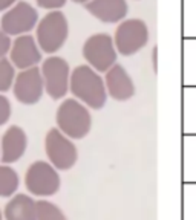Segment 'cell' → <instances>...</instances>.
I'll return each mask as SVG.
<instances>
[{"mask_svg": "<svg viewBox=\"0 0 196 220\" xmlns=\"http://www.w3.org/2000/svg\"><path fill=\"white\" fill-rule=\"evenodd\" d=\"M69 90L75 96V100L83 103L86 107L100 110L106 106L107 92L104 80L100 73L87 64L77 66L70 72Z\"/></svg>", "mask_w": 196, "mask_h": 220, "instance_id": "obj_1", "label": "cell"}, {"mask_svg": "<svg viewBox=\"0 0 196 220\" xmlns=\"http://www.w3.org/2000/svg\"><path fill=\"white\" fill-rule=\"evenodd\" d=\"M57 129L69 139H83L92 129L89 109L75 98L64 100L55 113Z\"/></svg>", "mask_w": 196, "mask_h": 220, "instance_id": "obj_2", "label": "cell"}, {"mask_svg": "<svg viewBox=\"0 0 196 220\" xmlns=\"http://www.w3.org/2000/svg\"><path fill=\"white\" fill-rule=\"evenodd\" d=\"M37 44L40 51L46 54H55L58 49L63 47L69 37V23L66 15L55 9L47 12L37 23Z\"/></svg>", "mask_w": 196, "mask_h": 220, "instance_id": "obj_3", "label": "cell"}, {"mask_svg": "<svg viewBox=\"0 0 196 220\" xmlns=\"http://www.w3.org/2000/svg\"><path fill=\"white\" fill-rule=\"evenodd\" d=\"M24 185L31 196L37 197H51L54 196L61 185V179L58 171L46 161L32 162L24 174Z\"/></svg>", "mask_w": 196, "mask_h": 220, "instance_id": "obj_4", "label": "cell"}, {"mask_svg": "<svg viewBox=\"0 0 196 220\" xmlns=\"http://www.w3.org/2000/svg\"><path fill=\"white\" fill-rule=\"evenodd\" d=\"M83 57L96 72H107L116 63V49L113 44V37L107 32H98L90 37L83 44Z\"/></svg>", "mask_w": 196, "mask_h": 220, "instance_id": "obj_5", "label": "cell"}, {"mask_svg": "<svg viewBox=\"0 0 196 220\" xmlns=\"http://www.w3.org/2000/svg\"><path fill=\"white\" fill-rule=\"evenodd\" d=\"M46 156L57 171H67L77 164L78 151L75 144L67 136H64L57 127L51 129L44 138Z\"/></svg>", "mask_w": 196, "mask_h": 220, "instance_id": "obj_6", "label": "cell"}, {"mask_svg": "<svg viewBox=\"0 0 196 220\" xmlns=\"http://www.w3.org/2000/svg\"><path fill=\"white\" fill-rule=\"evenodd\" d=\"M40 72L43 77L44 92L52 100L64 98L69 90V78H70V67L67 61L63 57L51 55L46 60H43Z\"/></svg>", "mask_w": 196, "mask_h": 220, "instance_id": "obj_7", "label": "cell"}, {"mask_svg": "<svg viewBox=\"0 0 196 220\" xmlns=\"http://www.w3.org/2000/svg\"><path fill=\"white\" fill-rule=\"evenodd\" d=\"M149 41V28L141 18L122 20L115 31L113 44L116 52L122 55H133Z\"/></svg>", "mask_w": 196, "mask_h": 220, "instance_id": "obj_8", "label": "cell"}, {"mask_svg": "<svg viewBox=\"0 0 196 220\" xmlns=\"http://www.w3.org/2000/svg\"><path fill=\"white\" fill-rule=\"evenodd\" d=\"M38 23L37 9L24 0H18L14 3L0 20V28L5 34L11 35H23L32 31Z\"/></svg>", "mask_w": 196, "mask_h": 220, "instance_id": "obj_9", "label": "cell"}, {"mask_svg": "<svg viewBox=\"0 0 196 220\" xmlns=\"http://www.w3.org/2000/svg\"><path fill=\"white\" fill-rule=\"evenodd\" d=\"M12 92L17 101L21 104H35L41 100L43 92H44V84H43V77L38 66L29 67L20 70L15 73L14 84H12Z\"/></svg>", "mask_w": 196, "mask_h": 220, "instance_id": "obj_10", "label": "cell"}, {"mask_svg": "<svg viewBox=\"0 0 196 220\" xmlns=\"http://www.w3.org/2000/svg\"><path fill=\"white\" fill-rule=\"evenodd\" d=\"M9 61L20 70L38 66L41 61V51L31 34L18 35L12 41L9 49Z\"/></svg>", "mask_w": 196, "mask_h": 220, "instance_id": "obj_11", "label": "cell"}, {"mask_svg": "<svg viewBox=\"0 0 196 220\" xmlns=\"http://www.w3.org/2000/svg\"><path fill=\"white\" fill-rule=\"evenodd\" d=\"M106 92L115 101H129L135 95V84L132 77L121 64L115 63L104 77Z\"/></svg>", "mask_w": 196, "mask_h": 220, "instance_id": "obj_12", "label": "cell"}, {"mask_svg": "<svg viewBox=\"0 0 196 220\" xmlns=\"http://www.w3.org/2000/svg\"><path fill=\"white\" fill-rule=\"evenodd\" d=\"M28 136L21 127L9 126L0 139V161L5 165L17 162L26 151Z\"/></svg>", "mask_w": 196, "mask_h": 220, "instance_id": "obj_13", "label": "cell"}, {"mask_svg": "<svg viewBox=\"0 0 196 220\" xmlns=\"http://www.w3.org/2000/svg\"><path fill=\"white\" fill-rule=\"evenodd\" d=\"M87 12L104 23H116L127 15L126 0H89L84 5Z\"/></svg>", "mask_w": 196, "mask_h": 220, "instance_id": "obj_14", "label": "cell"}, {"mask_svg": "<svg viewBox=\"0 0 196 220\" xmlns=\"http://www.w3.org/2000/svg\"><path fill=\"white\" fill-rule=\"evenodd\" d=\"M3 217L6 220H37V200L28 194L15 193L3 209Z\"/></svg>", "mask_w": 196, "mask_h": 220, "instance_id": "obj_15", "label": "cell"}, {"mask_svg": "<svg viewBox=\"0 0 196 220\" xmlns=\"http://www.w3.org/2000/svg\"><path fill=\"white\" fill-rule=\"evenodd\" d=\"M20 185L18 173L9 165H0V197H12Z\"/></svg>", "mask_w": 196, "mask_h": 220, "instance_id": "obj_16", "label": "cell"}, {"mask_svg": "<svg viewBox=\"0 0 196 220\" xmlns=\"http://www.w3.org/2000/svg\"><path fill=\"white\" fill-rule=\"evenodd\" d=\"M37 220H67V217L55 203L40 199L37 200Z\"/></svg>", "mask_w": 196, "mask_h": 220, "instance_id": "obj_17", "label": "cell"}, {"mask_svg": "<svg viewBox=\"0 0 196 220\" xmlns=\"http://www.w3.org/2000/svg\"><path fill=\"white\" fill-rule=\"evenodd\" d=\"M14 78H15V67L12 66V63L6 57L0 58V93L8 92L12 87Z\"/></svg>", "mask_w": 196, "mask_h": 220, "instance_id": "obj_18", "label": "cell"}, {"mask_svg": "<svg viewBox=\"0 0 196 220\" xmlns=\"http://www.w3.org/2000/svg\"><path fill=\"white\" fill-rule=\"evenodd\" d=\"M11 103L9 100L3 95L0 93V127H2L3 124H6L8 119L11 118Z\"/></svg>", "mask_w": 196, "mask_h": 220, "instance_id": "obj_19", "label": "cell"}, {"mask_svg": "<svg viewBox=\"0 0 196 220\" xmlns=\"http://www.w3.org/2000/svg\"><path fill=\"white\" fill-rule=\"evenodd\" d=\"M11 37L8 34H5L2 31V28H0V58H5L6 54L9 52V49H11Z\"/></svg>", "mask_w": 196, "mask_h": 220, "instance_id": "obj_20", "label": "cell"}, {"mask_svg": "<svg viewBox=\"0 0 196 220\" xmlns=\"http://www.w3.org/2000/svg\"><path fill=\"white\" fill-rule=\"evenodd\" d=\"M37 5L40 8H44V9H51V11H55V9H60L66 5V0H35Z\"/></svg>", "mask_w": 196, "mask_h": 220, "instance_id": "obj_21", "label": "cell"}, {"mask_svg": "<svg viewBox=\"0 0 196 220\" xmlns=\"http://www.w3.org/2000/svg\"><path fill=\"white\" fill-rule=\"evenodd\" d=\"M14 3H17V0H0V11H5L11 8Z\"/></svg>", "mask_w": 196, "mask_h": 220, "instance_id": "obj_22", "label": "cell"}, {"mask_svg": "<svg viewBox=\"0 0 196 220\" xmlns=\"http://www.w3.org/2000/svg\"><path fill=\"white\" fill-rule=\"evenodd\" d=\"M156 52H158V47H153V52H152V58H153V70L158 72V61H156Z\"/></svg>", "mask_w": 196, "mask_h": 220, "instance_id": "obj_23", "label": "cell"}, {"mask_svg": "<svg viewBox=\"0 0 196 220\" xmlns=\"http://www.w3.org/2000/svg\"><path fill=\"white\" fill-rule=\"evenodd\" d=\"M72 2H75V3H84V5H86L89 0H72Z\"/></svg>", "mask_w": 196, "mask_h": 220, "instance_id": "obj_24", "label": "cell"}, {"mask_svg": "<svg viewBox=\"0 0 196 220\" xmlns=\"http://www.w3.org/2000/svg\"><path fill=\"white\" fill-rule=\"evenodd\" d=\"M0 220H3V212L0 211Z\"/></svg>", "mask_w": 196, "mask_h": 220, "instance_id": "obj_25", "label": "cell"}]
</instances>
